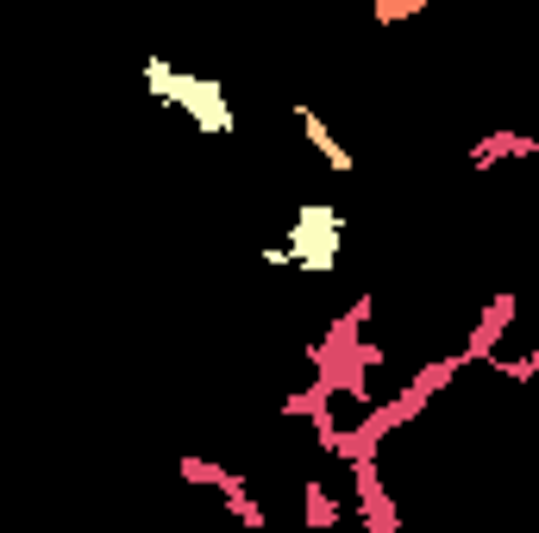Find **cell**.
<instances>
[{"instance_id":"cell-3","label":"cell","mask_w":539,"mask_h":533,"mask_svg":"<svg viewBox=\"0 0 539 533\" xmlns=\"http://www.w3.org/2000/svg\"><path fill=\"white\" fill-rule=\"evenodd\" d=\"M514 314H521V301H514V295H489V308H483V320L471 327V345L458 352V364H489V358H496V345L514 327Z\"/></svg>"},{"instance_id":"cell-10","label":"cell","mask_w":539,"mask_h":533,"mask_svg":"<svg viewBox=\"0 0 539 533\" xmlns=\"http://www.w3.org/2000/svg\"><path fill=\"white\" fill-rule=\"evenodd\" d=\"M527 370H533V377H539V339H533V352H527Z\"/></svg>"},{"instance_id":"cell-9","label":"cell","mask_w":539,"mask_h":533,"mask_svg":"<svg viewBox=\"0 0 539 533\" xmlns=\"http://www.w3.org/2000/svg\"><path fill=\"white\" fill-rule=\"evenodd\" d=\"M420 7H427V0H377L370 19H383V26H389V19H408V13H420Z\"/></svg>"},{"instance_id":"cell-5","label":"cell","mask_w":539,"mask_h":533,"mask_svg":"<svg viewBox=\"0 0 539 533\" xmlns=\"http://www.w3.org/2000/svg\"><path fill=\"white\" fill-rule=\"evenodd\" d=\"M295 120H301V132H308V145L326 157V170H339V176H351V151H339V138L320 126V113L314 107H295Z\"/></svg>"},{"instance_id":"cell-7","label":"cell","mask_w":539,"mask_h":533,"mask_svg":"<svg viewBox=\"0 0 539 533\" xmlns=\"http://www.w3.org/2000/svg\"><path fill=\"white\" fill-rule=\"evenodd\" d=\"M301 496H308V508H301V521H308V527H339V502L326 496L320 483H308Z\"/></svg>"},{"instance_id":"cell-6","label":"cell","mask_w":539,"mask_h":533,"mask_svg":"<svg viewBox=\"0 0 539 533\" xmlns=\"http://www.w3.org/2000/svg\"><path fill=\"white\" fill-rule=\"evenodd\" d=\"M220 496H226V515H232V521H245V527H270V515L251 502V490H245V477H239V471H226V477H220Z\"/></svg>"},{"instance_id":"cell-8","label":"cell","mask_w":539,"mask_h":533,"mask_svg":"<svg viewBox=\"0 0 539 533\" xmlns=\"http://www.w3.org/2000/svg\"><path fill=\"white\" fill-rule=\"evenodd\" d=\"M220 477H226V465H214V458H182V483H214L220 490Z\"/></svg>"},{"instance_id":"cell-2","label":"cell","mask_w":539,"mask_h":533,"mask_svg":"<svg viewBox=\"0 0 539 533\" xmlns=\"http://www.w3.org/2000/svg\"><path fill=\"white\" fill-rule=\"evenodd\" d=\"M339 239H345V214L333 201H308V207H295V220H289V239H283V258L295 270H333L339 264Z\"/></svg>"},{"instance_id":"cell-4","label":"cell","mask_w":539,"mask_h":533,"mask_svg":"<svg viewBox=\"0 0 539 533\" xmlns=\"http://www.w3.org/2000/svg\"><path fill=\"white\" fill-rule=\"evenodd\" d=\"M533 151H539V138H527V132H489L471 145V170H489L502 157H533Z\"/></svg>"},{"instance_id":"cell-1","label":"cell","mask_w":539,"mask_h":533,"mask_svg":"<svg viewBox=\"0 0 539 533\" xmlns=\"http://www.w3.org/2000/svg\"><path fill=\"white\" fill-rule=\"evenodd\" d=\"M145 82H151V95H157V101L182 107L201 132H232V107H226V95H220V82L182 76V69H170L163 57H151V63H145Z\"/></svg>"}]
</instances>
